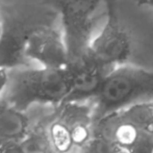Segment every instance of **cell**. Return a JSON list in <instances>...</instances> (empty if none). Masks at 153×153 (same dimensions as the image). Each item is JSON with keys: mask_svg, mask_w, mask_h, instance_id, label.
<instances>
[{"mask_svg": "<svg viewBox=\"0 0 153 153\" xmlns=\"http://www.w3.org/2000/svg\"><path fill=\"white\" fill-rule=\"evenodd\" d=\"M0 68L32 66L25 54L29 39L38 29L61 23L57 12L45 1L40 3H0Z\"/></svg>", "mask_w": 153, "mask_h": 153, "instance_id": "obj_1", "label": "cell"}, {"mask_svg": "<svg viewBox=\"0 0 153 153\" xmlns=\"http://www.w3.org/2000/svg\"><path fill=\"white\" fill-rule=\"evenodd\" d=\"M70 92L71 80L67 68L27 66L8 70L2 99L23 111L33 105L57 108L67 100Z\"/></svg>", "mask_w": 153, "mask_h": 153, "instance_id": "obj_2", "label": "cell"}, {"mask_svg": "<svg viewBox=\"0 0 153 153\" xmlns=\"http://www.w3.org/2000/svg\"><path fill=\"white\" fill-rule=\"evenodd\" d=\"M94 123L139 103L153 101V70L125 62L111 68L93 99Z\"/></svg>", "mask_w": 153, "mask_h": 153, "instance_id": "obj_3", "label": "cell"}, {"mask_svg": "<svg viewBox=\"0 0 153 153\" xmlns=\"http://www.w3.org/2000/svg\"><path fill=\"white\" fill-rule=\"evenodd\" d=\"M57 12L69 62L88 51L93 40L95 13L103 0H43Z\"/></svg>", "mask_w": 153, "mask_h": 153, "instance_id": "obj_4", "label": "cell"}, {"mask_svg": "<svg viewBox=\"0 0 153 153\" xmlns=\"http://www.w3.org/2000/svg\"><path fill=\"white\" fill-rule=\"evenodd\" d=\"M105 20L100 32L94 36L89 52L102 66L111 69L128 62L132 53V42L120 17L117 0H103Z\"/></svg>", "mask_w": 153, "mask_h": 153, "instance_id": "obj_5", "label": "cell"}, {"mask_svg": "<svg viewBox=\"0 0 153 153\" xmlns=\"http://www.w3.org/2000/svg\"><path fill=\"white\" fill-rule=\"evenodd\" d=\"M25 54L31 64L38 66L66 68L69 64V52L61 23L38 29L29 39Z\"/></svg>", "mask_w": 153, "mask_h": 153, "instance_id": "obj_6", "label": "cell"}, {"mask_svg": "<svg viewBox=\"0 0 153 153\" xmlns=\"http://www.w3.org/2000/svg\"><path fill=\"white\" fill-rule=\"evenodd\" d=\"M66 68L70 75L71 92L65 102L93 100L111 70L97 62L89 49L80 57L69 62Z\"/></svg>", "mask_w": 153, "mask_h": 153, "instance_id": "obj_7", "label": "cell"}, {"mask_svg": "<svg viewBox=\"0 0 153 153\" xmlns=\"http://www.w3.org/2000/svg\"><path fill=\"white\" fill-rule=\"evenodd\" d=\"M26 111H20L0 99V143L22 141L30 129Z\"/></svg>", "mask_w": 153, "mask_h": 153, "instance_id": "obj_8", "label": "cell"}, {"mask_svg": "<svg viewBox=\"0 0 153 153\" xmlns=\"http://www.w3.org/2000/svg\"><path fill=\"white\" fill-rule=\"evenodd\" d=\"M48 134L52 149L56 153H73L77 150L70 128L57 115L49 123Z\"/></svg>", "mask_w": 153, "mask_h": 153, "instance_id": "obj_9", "label": "cell"}, {"mask_svg": "<svg viewBox=\"0 0 153 153\" xmlns=\"http://www.w3.org/2000/svg\"><path fill=\"white\" fill-rule=\"evenodd\" d=\"M21 143L25 153H48L52 149L48 134V127H32Z\"/></svg>", "mask_w": 153, "mask_h": 153, "instance_id": "obj_10", "label": "cell"}, {"mask_svg": "<svg viewBox=\"0 0 153 153\" xmlns=\"http://www.w3.org/2000/svg\"><path fill=\"white\" fill-rule=\"evenodd\" d=\"M0 153H25L21 141H8L0 144Z\"/></svg>", "mask_w": 153, "mask_h": 153, "instance_id": "obj_11", "label": "cell"}, {"mask_svg": "<svg viewBox=\"0 0 153 153\" xmlns=\"http://www.w3.org/2000/svg\"><path fill=\"white\" fill-rule=\"evenodd\" d=\"M8 80V70L7 69L0 68V99L2 98L5 91L6 85Z\"/></svg>", "mask_w": 153, "mask_h": 153, "instance_id": "obj_12", "label": "cell"}, {"mask_svg": "<svg viewBox=\"0 0 153 153\" xmlns=\"http://www.w3.org/2000/svg\"><path fill=\"white\" fill-rule=\"evenodd\" d=\"M137 4L153 8V0H137Z\"/></svg>", "mask_w": 153, "mask_h": 153, "instance_id": "obj_13", "label": "cell"}, {"mask_svg": "<svg viewBox=\"0 0 153 153\" xmlns=\"http://www.w3.org/2000/svg\"><path fill=\"white\" fill-rule=\"evenodd\" d=\"M115 153H128V152L124 151V150H119V151H117V152H115Z\"/></svg>", "mask_w": 153, "mask_h": 153, "instance_id": "obj_14", "label": "cell"}, {"mask_svg": "<svg viewBox=\"0 0 153 153\" xmlns=\"http://www.w3.org/2000/svg\"><path fill=\"white\" fill-rule=\"evenodd\" d=\"M1 3V2H0ZM0 30H1V14H0Z\"/></svg>", "mask_w": 153, "mask_h": 153, "instance_id": "obj_15", "label": "cell"}, {"mask_svg": "<svg viewBox=\"0 0 153 153\" xmlns=\"http://www.w3.org/2000/svg\"><path fill=\"white\" fill-rule=\"evenodd\" d=\"M0 144H1V143H0Z\"/></svg>", "mask_w": 153, "mask_h": 153, "instance_id": "obj_16", "label": "cell"}]
</instances>
